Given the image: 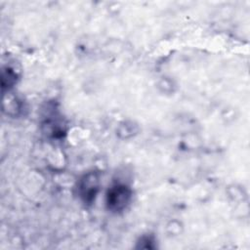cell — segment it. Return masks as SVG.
I'll return each mask as SVG.
<instances>
[{
	"instance_id": "6da1fadb",
	"label": "cell",
	"mask_w": 250,
	"mask_h": 250,
	"mask_svg": "<svg viewBox=\"0 0 250 250\" xmlns=\"http://www.w3.org/2000/svg\"><path fill=\"white\" fill-rule=\"evenodd\" d=\"M132 191L125 185L116 184L112 186L106 193V206L112 212L124 210L130 203Z\"/></svg>"
},
{
	"instance_id": "7a4b0ae2",
	"label": "cell",
	"mask_w": 250,
	"mask_h": 250,
	"mask_svg": "<svg viewBox=\"0 0 250 250\" xmlns=\"http://www.w3.org/2000/svg\"><path fill=\"white\" fill-rule=\"evenodd\" d=\"M100 180L96 173H88L83 176L77 186V192L84 203H92L99 191Z\"/></svg>"
}]
</instances>
